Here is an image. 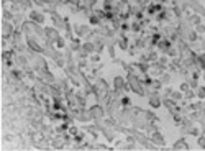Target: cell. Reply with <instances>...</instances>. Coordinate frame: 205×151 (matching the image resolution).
<instances>
[{
    "mask_svg": "<svg viewBox=\"0 0 205 151\" xmlns=\"http://www.w3.org/2000/svg\"><path fill=\"white\" fill-rule=\"evenodd\" d=\"M197 95H199L200 99H205V89H204V87H200V89H199V92H197Z\"/></svg>",
    "mask_w": 205,
    "mask_h": 151,
    "instance_id": "obj_14",
    "label": "cell"
},
{
    "mask_svg": "<svg viewBox=\"0 0 205 151\" xmlns=\"http://www.w3.org/2000/svg\"><path fill=\"white\" fill-rule=\"evenodd\" d=\"M171 95H172V99H174V100H180V99H182V94H180V92H174V94H171Z\"/></svg>",
    "mask_w": 205,
    "mask_h": 151,
    "instance_id": "obj_13",
    "label": "cell"
},
{
    "mask_svg": "<svg viewBox=\"0 0 205 151\" xmlns=\"http://www.w3.org/2000/svg\"><path fill=\"white\" fill-rule=\"evenodd\" d=\"M190 22H192V23H199V22H200V18H199L197 15H194V17H190Z\"/></svg>",
    "mask_w": 205,
    "mask_h": 151,
    "instance_id": "obj_16",
    "label": "cell"
},
{
    "mask_svg": "<svg viewBox=\"0 0 205 151\" xmlns=\"http://www.w3.org/2000/svg\"><path fill=\"white\" fill-rule=\"evenodd\" d=\"M197 143H199V145L202 146V148H205V138H204V136H200V138L197 140Z\"/></svg>",
    "mask_w": 205,
    "mask_h": 151,
    "instance_id": "obj_15",
    "label": "cell"
},
{
    "mask_svg": "<svg viewBox=\"0 0 205 151\" xmlns=\"http://www.w3.org/2000/svg\"><path fill=\"white\" fill-rule=\"evenodd\" d=\"M180 89H182V90H187V89H189V86H187V84H182V87H180Z\"/></svg>",
    "mask_w": 205,
    "mask_h": 151,
    "instance_id": "obj_17",
    "label": "cell"
},
{
    "mask_svg": "<svg viewBox=\"0 0 205 151\" xmlns=\"http://www.w3.org/2000/svg\"><path fill=\"white\" fill-rule=\"evenodd\" d=\"M90 115H92L94 118H102L103 117V110H102V107L100 105H94L92 108H90Z\"/></svg>",
    "mask_w": 205,
    "mask_h": 151,
    "instance_id": "obj_5",
    "label": "cell"
},
{
    "mask_svg": "<svg viewBox=\"0 0 205 151\" xmlns=\"http://www.w3.org/2000/svg\"><path fill=\"white\" fill-rule=\"evenodd\" d=\"M30 18H31V22H33V23H43L44 22V15H43V13H40V12H31Z\"/></svg>",
    "mask_w": 205,
    "mask_h": 151,
    "instance_id": "obj_6",
    "label": "cell"
},
{
    "mask_svg": "<svg viewBox=\"0 0 205 151\" xmlns=\"http://www.w3.org/2000/svg\"><path fill=\"white\" fill-rule=\"evenodd\" d=\"M13 25L8 22V20H3L2 22V38L3 40H7V38H12L13 36Z\"/></svg>",
    "mask_w": 205,
    "mask_h": 151,
    "instance_id": "obj_2",
    "label": "cell"
},
{
    "mask_svg": "<svg viewBox=\"0 0 205 151\" xmlns=\"http://www.w3.org/2000/svg\"><path fill=\"white\" fill-rule=\"evenodd\" d=\"M174 149H189V146H187L186 140H177L176 145H174Z\"/></svg>",
    "mask_w": 205,
    "mask_h": 151,
    "instance_id": "obj_9",
    "label": "cell"
},
{
    "mask_svg": "<svg viewBox=\"0 0 205 151\" xmlns=\"http://www.w3.org/2000/svg\"><path fill=\"white\" fill-rule=\"evenodd\" d=\"M149 104H151V107H159V104H161V100H159V97H154L153 95L151 99H149Z\"/></svg>",
    "mask_w": 205,
    "mask_h": 151,
    "instance_id": "obj_11",
    "label": "cell"
},
{
    "mask_svg": "<svg viewBox=\"0 0 205 151\" xmlns=\"http://www.w3.org/2000/svg\"><path fill=\"white\" fill-rule=\"evenodd\" d=\"M26 43H28V46H30L33 51H36V53H43V48H41L40 44H38V41L34 40V38L31 36V35L28 36V40H26Z\"/></svg>",
    "mask_w": 205,
    "mask_h": 151,
    "instance_id": "obj_4",
    "label": "cell"
},
{
    "mask_svg": "<svg viewBox=\"0 0 205 151\" xmlns=\"http://www.w3.org/2000/svg\"><path fill=\"white\" fill-rule=\"evenodd\" d=\"M102 133L110 140V141H112V140L115 138V135H113V130H112V128H108V126H102Z\"/></svg>",
    "mask_w": 205,
    "mask_h": 151,
    "instance_id": "obj_8",
    "label": "cell"
},
{
    "mask_svg": "<svg viewBox=\"0 0 205 151\" xmlns=\"http://www.w3.org/2000/svg\"><path fill=\"white\" fill-rule=\"evenodd\" d=\"M46 36H48V40H49L51 43H56L58 40H61V38H59V33L54 30V28H46Z\"/></svg>",
    "mask_w": 205,
    "mask_h": 151,
    "instance_id": "obj_3",
    "label": "cell"
},
{
    "mask_svg": "<svg viewBox=\"0 0 205 151\" xmlns=\"http://www.w3.org/2000/svg\"><path fill=\"white\" fill-rule=\"evenodd\" d=\"M128 87H130L133 92L140 94V95H143V94H144V89H143V86H141V79H138L133 72L128 76Z\"/></svg>",
    "mask_w": 205,
    "mask_h": 151,
    "instance_id": "obj_1",
    "label": "cell"
},
{
    "mask_svg": "<svg viewBox=\"0 0 205 151\" xmlns=\"http://www.w3.org/2000/svg\"><path fill=\"white\" fill-rule=\"evenodd\" d=\"M115 87L117 89H121V87H123V79H121V77H115Z\"/></svg>",
    "mask_w": 205,
    "mask_h": 151,
    "instance_id": "obj_12",
    "label": "cell"
},
{
    "mask_svg": "<svg viewBox=\"0 0 205 151\" xmlns=\"http://www.w3.org/2000/svg\"><path fill=\"white\" fill-rule=\"evenodd\" d=\"M51 17H53V22L56 26H64V22H62V18H59L56 12H51Z\"/></svg>",
    "mask_w": 205,
    "mask_h": 151,
    "instance_id": "obj_10",
    "label": "cell"
},
{
    "mask_svg": "<svg viewBox=\"0 0 205 151\" xmlns=\"http://www.w3.org/2000/svg\"><path fill=\"white\" fill-rule=\"evenodd\" d=\"M151 138H153V143H154V145H159V146H162V145H164V138H162V136L159 135V133L156 131V130H154V133H153V136H151Z\"/></svg>",
    "mask_w": 205,
    "mask_h": 151,
    "instance_id": "obj_7",
    "label": "cell"
}]
</instances>
